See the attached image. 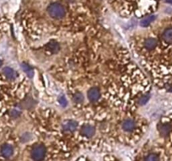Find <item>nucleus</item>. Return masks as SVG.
<instances>
[{
	"label": "nucleus",
	"instance_id": "nucleus-1",
	"mask_svg": "<svg viewBox=\"0 0 172 161\" xmlns=\"http://www.w3.org/2000/svg\"><path fill=\"white\" fill-rule=\"evenodd\" d=\"M48 13L50 14V16L53 18V19H56V20H60L62 19L63 17L65 16V11L64 7L62 6V4H60L58 3H51L50 5H49L48 9H47Z\"/></svg>",
	"mask_w": 172,
	"mask_h": 161
},
{
	"label": "nucleus",
	"instance_id": "nucleus-2",
	"mask_svg": "<svg viewBox=\"0 0 172 161\" xmlns=\"http://www.w3.org/2000/svg\"><path fill=\"white\" fill-rule=\"evenodd\" d=\"M46 155V148L43 145H37L33 148L31 157L35 161H41Z\"/></svg>",
	"mask_w": 172,
	"mask_h": 161
},
{
	"label": "nucleus",
	"instance_id": "nucleus-3",
	"mask_svg": "<svg viewBox=\"0 0 172 161\" xmlns=\"http://www.w3.org/2000/svg\"><path fill=\"white\" fill-rule=\"evenodd\" d=\"M95 128L94 127H92L91 125H84L81 129V134L84 135L86 137H88V138H91L92 137L93 135L95 134Z\"/></svg>",
	"mask_w": 172,
	"mask_h": 161
},
{
	"label": "nucleus",
	"instance_id": "nucleus-4",
	"mask_svg": "<svg viewBox=\"0 0 172 161\" xmlns=\"http://www.w3.org/2000/svg\"><path fill=\"white\" fill-rule=\"evenodd\" d=\"M88 97L91 102H96L100 97V91L96 87H92L88 91Z\"/></svg>",
	"mask_w": 172,
	"mask_h": 161
},
{
	"label": "nucleus",
	"instance_id": "nucleus-5",
	"mask_svg": "<svg viewBox=\"0 0 172 161\" xmlns=\"http://www.w3.org/2000/svg\"><path fill=\"white\" fill-rule=\"evenodd\" d=\"M122 128L124 131L131 132L135 128V122L133 119H126L124 120L122 124Z\"/></svg>",
	"mask_w": 172,
	"mask_h": 161
},
{
	"label": "nucleus",
	"instance_id": "nucleus-6",
	"mask_svg": "<svg viewBox=\"0 0 172 161\" xmlns=\"http://www.w3.org/2000/svg\"><path fill=\"white\" fill-rule=\"evenodd\" d=\"M13 148L9 145H3L1 148V154L5 158H9L11 155H13Z\"/></svg>",
	"mask_w": 172,
	"mask_h": 161
},
{
	"label": "nucleus",
	"instance_id": "nucleus-7",
	"mask_svg": "<svg viewBox=\"0 0 172 161\" xmlns=\"http://www.w3.org/2000/svg\"><path fill=\"white\" fill-rule=\"evenodd\" d=\"M77 128V123L73 120H68L63 124V129L65 131L73 132Z\"/></svg>",
	"mask_w": 172,
	"mask_h": 161
},
{
	"label": "nucleus",
	"instance_id": "nucleus-8",
	"mask_svg": "<svg viewBox=\"0 0 172 161\" xmlns=\"http://www.w3.org/2000/svg\"><path fill=\"white\" fill-rule=\"evenodd\" d=\"M46 48L51 53H57L59 51V49H60V46H59V44L56 41L51 40L46 45Z\"/></svg>",
	"mask_w": 172,
	"mask_h": 161
},
{
	"label": "nucleus",
	"instance_id": "nucleus-9",
	"mask_svg": "<svg viewBox=\"0 0 172 161\" xmlns=\"http://www.w3.org/2000/svg\"><path fill=\"white\" fill-rule=\"evenodd\" d=\"M157 44H158V42H157V40L155 38H148L147 40H145L144 45V47L147 49L151 50V49H154L155 48Z\"/></svg>",
	"mask_w": 172,
	"mask_h": 161
},
{
	"label": "nucleus",
	"instance_id": "nucleus-10",
	"mask_svg": "<svg viewBox=\"0 0 172 161\" xmlns=\"http://www.w3.org/2000/svg\"><path fill=\"white\" fill-rule=\"evenodd\" d=\"M3 75L9 80L15 79V77H16L15 71L12 68H10V67H4L3 69Z\"/></svg>",
	"mask_w": 172,
	"mask_h": 161
},
{
	"label": "nucleus",
	"instance_id": "nucleus-11",
	"mask_svg": "<svg viewBox=\"0 0 172 161\" xmlns=\"http://www.w3.org/2000/svg\"><path fill=\"white\" fill-rule=\"evenodd\" d=\"M162 38L166 42L172 43V28H169L163 32Z\"/></svg>",
	"mask_w": 172,
	"mask_h": 161
},
{
	"label": "nucleus",
	"instance_id": "nucleus-12",
	"mask_svg": "<svg viewBox=\"0 0 172 161\" xmlns=\"http://www.w3.org/2000/svg\"><path fill=\"white\" fill-rule=\"evenodd\" d=\"M21 67H22V69L24 72L26 73V75L29 76V77H33L34 76V70L33 68L31 67L30 66H29L28 64H26V63H22L21 64Z\"/></svg>",
	"mask_w": 172,
	"mask_h": 161
},
{
	"label": "nucleus",
	"instance_id": "nucleus-13",
	"mask_svg": "<svg viewBox=\"0 0 172 161\" xmlns=\"http://www.w3.org/2000/svg\"><path fill=\"white\" fill-rule=\"evenodd\" d=\"M159 130L160 134L163 135V136H166V135L169 134V133L171 130V126L169 123H165V124H162L160 126Z\"/></svg>",
	"mask_w": 172,
	"mask_h": 161
},
{
	"label": "nucleus",
	"instance_id": "nucleus-14",
	"mask_svg": "<svg viewBox=\"0 0 172 161\" xmlns=\"http://www.w3.org/2000/svg\"><path fill=\"white\" fill-rule=\"evenodd\" d=\"M155 15H150V16L147 17V18H144V20H142L140 21V25L142 27L149 26V24L155 20Z\"/></svg>",
	"mask_w": 172,
	"mask_h": 161
},
{
	"label": "nucleus",
	"instance_id": "nucleus-15",
	"mask_svg": "<svg viewBox=\"0 0 172 161\" xmlns=\"http://www.w3.org/2000/svg\"><path fill=\"white\" fill-rule=\"evenodd\" d=\"M84 100V96L81 92H76L73 95V101L77 103H81Z\"/></svg>",
	"mask_w": 172,
	"mask_h": 161
},
{
	"label": "nucleus",
	"instance_id": "nucleus-16",
	"mask_svg": "<svg viewBox=\"0 0 172 161\" xmlns=\"http://www.w3.org/2000/svg\"><path fill=\"white\" fill-rule=\"evenodd\" d=\"M34 100H33L32 98H30V97H29V98L25 99L24 101V108H32L33 106H34Z\"/></svg>",
	"mask_w": 172,
	"mask_h": 161
},
{
	"label": "nucleus",
	"instance_id": "nucleus-17",
	"mask_svg": "<svg viewBox=\"0 0 172 161\" xmlns=\"http://www.w3.org/2000/svg\"><path fill=\"white\" fill-rule=\"evenodd\" d=\"M144 161H159V157L155 154H150L145 157Z\"/></svg>",
	"mask_w": 172,
	"mask_h": 161
},
{
	"label": "nucleus",
	"instance_id": "nucleus-18",
	"mask_svg": "<svg viewBox=\"0 0 172 161\" xmlns=\"http://www.w3.org/2000/svg\"><path fill=\"white\" fill-rule=\"evenodd\" d=\"M149 95H144V96H142L140 99H139V104L140 105H144V104H146L147 102L149 101Z\"/></svg>",
	"mask_w": 172,
	"mask_h": 161
},
{
	"label": "nucleus",
	"instance_id": "nucleus-19",
	"mask_svg": "<svg viewBox=\"0 0 172 161\" xmlns=\"http://www.w3.org/2000/svg\"><path fill=\"white\" fill-rule=\"evenodd\" d=\"M59 103L62 106V107H65V106L67 105V101H66V99H65V97H61L60 98H59Z\"/></svg>",
	"mask_w": 172,
	"mask_h": 161
},
{
	"label": "nucleus",
	"instance_id": "nucleus-20",
	"mask_svg": "<svg viewBox=\"0 0 172 161\" xmlns=\"http://www.w3.org/2000/svg\"><path fill=\"white\" fill-rule=\"evenodd\" d=\"M20 112L16 110V109H13L11 112H10V116L12 117V118H18L19 116H20Z\"/></svg>",
	"mask_w": 172,
	"mask_h": 161
},
{
	"label": "nucleus",
	"instance_id": "nucleus-21",
	"mask_svg": "<svg viewBox=\"0 0 172 161\" xmlns=\"http://www.w3.org/2000/svg\"><path fill=\"white\" fill-rule=\"evenodd\" d=\"M166 3H170V4H172V0H166Z\"/></svg>",
	"mask_w": 172,
	"mask_h": 161
},
{
	"label": "nucleus",
	"instance_id": "nucleus-22",
	"mask_svg": "<svg viewBox=\"0 0 172 161\" xmlns=\"http://www.w3.org/2000/svg\"><path fill=\"white\" fill-rule=\"evenodd\" d=\"M1 66H2V60H0V67H1Z\"/></svg>",
	"mask_w": 172,
	"mask_h": 161
}]
</instances>
